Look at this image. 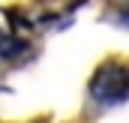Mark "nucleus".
Here are the masks:
<instances>
[{
  "mask_svg": "<svg viewBox=\"0 0 129 123\" xmlns=\"http://www.w3.org/2000/svg\"><path fill=\"white\" fill-rule=\"evenodd\" d=\"M129 93V78H126V66L120 63H108L102 66L93 81H90V96L99 105H120Z\"/></svg>",
  "mask_w": 129,
  "mask_h": 123,
  "instance_id": "1",
  "label": "nucleus"
}]
</instances>
